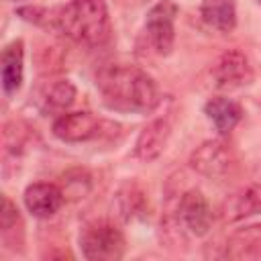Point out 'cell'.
Returning <instances> with one entry per match:
<instances>
[{"mask_svg":"<svg viewBox=\"0 0 261 261\" xmlns=\"http://www.w3.org/2000/svg\"><path fill=\"white\" fill-rule=\"evenodd\" d=\"M96 88L106 108L116 112H151L161 102L157 82L141 67L108 63L96 71Z\"/></svg>","mask_w":261,"mask_h":261,"instance_id":"obj_1","label":"cell"},{"mask_svg":"<svg viewBox=\"0 0 261 261\" xmlns=\"http://www.w3.org/2000/svg\"><path fill=\"white\" fill-rule=\"evenodd\" d=\"M55 29L84 47H100L110 39V14L104 0H67L55 10Z\"/></svg>","mask_w":261,"mask_h":261,"instance_id":"obj_2","label":"cell"},{"mask_svg":"<svg viewBox=\"0 0 261 261\" xmlns=\"http://www.w3.org/2000/svg\"><path fill=\"white\" fill-rule=\"evenodd\" d=\"M77 245L88 261H118L126 251L122 230L106 218L86 222L77 234Z\"/></svg>","mask_w":261,"mask_h":261,"instance_id":"obj_3","label":"cell"},{"mask_svg":"<svg viewBox=\"0 0 261 261\" xmlns=\"http://www.w3.org/2000/svg\"><path fill=\"white\" fill-rule=\"evenodd\" d=\"M179 8L173 0L155 2L145 16V35L157 55H169L175 43V16Z\"/></svg>","mask_w":261,"mask_h":261,"instance_id":"obj_4","label":"cell"},{"mask_svg":"<svg viewBox=\"0 0 261 261\" xmlns=\"http://www.w3.org/2000/svg\"><path fill=\"white\" fill-rule=\"evenodd\" d=\"M190 167L206 177H224L237 167V153L226 141L210 139L190 155Z\"/></svg>","mask_w":261,"mask_h":261,"instance_id":"obj_5","label":"cell"},{"mask_svg":"<svg viewBox=\"0 0 261 261\" xmlns=\"http://www.w3.org/2000/svg\"><path fill=\"white\" fill-rule=\"evenodd\" d=\"M212 82L220 90H237L253 82V67L249 57L239 49H228L212 63Z\"/></svg>","mask_w":261,"mask_h":261,"instance_id":"obj_6","label":"cell"},{"mask_svg":"<svg viewBox=\"0 0 261 261\" xmlns=\"http://www.w3.org/2000/svg\"><path fill=\"white\" fill-rule=\"evenodd\" d=\"M177 222L194 237H204L212 228V206L208 204L206 196L200 190H188L179 196L175 206Z\"/></svg>","mask_w":261,"mask_h":261,"instance_id":"obj_7","label":"cell"},{"mask_svg":"<svg viewBox=\"0 0 261 261\" xmlns=\"http://www.w3.org/2000/svg\"><path fill=\"white\" fill-rule=\"evenodd\" d=\"M98 130H100V120L92 112H86V110L63 112L51 124L53 137L63 141V143L90 141V139H94L98 135Z\"/></svg>","mask_w":261,"mask_h":261,"instance_id":"obj_8","label":"cell"},{"mask_svg":"<svg viewBox=\"0 0 261 261\" xmlns=\"http://www.w3.org/2000/svg\"><path fill=\"white\" fill-rule=\"evenodd\" d=\"M24 80V43L22 39H12L4 45L0 53V82L6 98L14 96Z\"/></svg>","mask_w":261,"mask_h":261,"instance_id":"obj_9","label":"cell"},{"mask_svg":"<svg viewBox=\"0 0 261 261\" xmlns=\"http://www.w3.org/2000/svg\"><path fill=\"white\" fill-rule=\"evenodd\" d=\"M63 190L55 184L49 181H35L27 186L22 194L24 208L35 216V218H49L53 216L61 206H63Z\"/></svg>","mask_w":261,"mask_h":261,"instance_id":"obj_10","label":"cell"},{"mask_svg":"<svg viewBox=\"0 0 261 261\" xmlns=\"http://www.w3.org/2000/svg\"><path fill=\"white\" fill-rule=\"evenodd\" d=\"M171 137V124L167 118L159 116L155 120H151L147 126H143V130L137 137L135 143V155L141 161H155L163 149L167 147V141Z\"/></svg>","mask_w":261,"mask_h":261,"instance_id":"obj_11","label":"cell"},{"mask_svg":"<svg viewBox=\"0 0 261 261\" xmlns=\"http://www.w3.org/2000/svg\"><path fill=\"white\" fill-rule=\"evenodd\" d=\"M259 212H261V181L237 190L222 204V218L226 222H239Z\"/></svg>","mask_w":261,"mask_h":261,"instance_id":"obj_12","label":"cell"},{"mask_svg":"<svg viewBox=\"0 0 261 261\" xmlns=\"http://www.w3.org/2000/svg\"><path fill=\"white\" fill-rule=\"evenodd\" d=\"M222 257L226 259H257L261 257V224H251L234 230L226 243Z\"/></svg>","mask_w":261,"mask_h":261,"instance_id":"obj_13","label":"cell"},{"mask_svg":"<svg viewBox=\"0 0 261 261\" xmlns=\"http://www.w3.org/2000/svg\"><path fill=\"white\" fill-rule=\"evenodd\" d=\"M204 114L206 118L214 124L218 135H228L243 118V108L239 102L224 98V96H214L204 104Z\"/></svg>","mask_w":261,"mask_h":261,"instance_id":"obj_14","label":"cell"},{"mask_svg":"<svg viewBox=\"0 0 261 261\" xmlns=\"http://www.w3.org/2000/svg\"><path fill=\"white\" fill-rule=\"evenodd\" d=\"M75 86L71 80H55L47 84L39 94V108L45 114H63L75 102Z\"/></svg>","mask_w":261,"mask_h":261,"instance_id":"obj_15","label":"cell"},{"mask_svg":"<svg viewBox=\"0 0 261 261\" xmlns=\"http://www.w3.org/2000/svg\"><path fill=\"white\" fill-rule=\"evenodd\" d=\"M200 16L210 29L218 33H230L237 27V2L234 0H202Z\"/></svg>","mask_w":261,"mask_h":261,"instance_id":"obj_16","label":"cell"},{"mask_svg":"<svg viewBox=\"0 0 261 261\" xmlns=\"http://www.w3.org/2000/svg\"><path fill=\"white\" fill-rule=\"evenodd\" d=\"M116 208L118 214L124 220H133L137 216H145L147 210V198L143 194V190L137 184H126L120 188V192L116 194Z\"/></svg>","mask_w":261,"mask_h":261,"instance_id":"obj_17","label":"cell"},{"mask_svg":"<svg viewBox=\"0 0 261 261\" xmlns=\"http://www.w3.org/2000/svg\"><path fill=\"white\" fill-rule=\"evenodd\" d=\"M61 181H63V196H69V198H84L90 188H92V181H90V175L88 171L84 169H69L61 175Z\"/></svg>","mask_w":261,"mask_h":261,"instance_id":"obj_18","label":"cell"},{"mask_svg":"<svg viewBox=\"0 0 261 261\" xmlns=\"http://www.w3.org/2000/svg\"><path fill=\"white\" fill-rule=\"evenodd\" d=\"M16 14L27 20V22H35V24H51L55 27V10L49 12L43 6H20L16 8Z\"/></svg>","mask_w":261,"mask_h":261,"instance_id":"obj_19","label":"cell"},{"mask_svg":"<svg viewBox=\"0 0 261 261\" xmlns=\"http://www.w3.org/2000/svg\"><path fill=\"white\" fill-rule=\"evenodd\" d=\"M0 226H2V234L6 237L10 230H14L16 226H20V214L16 204L8 198L2 196V212H0Z\"/></svg>","mask_w":261,"mask_h":261,"instance_id":"obj_20","label":"cell"},{"mask_svg":"<svg viewBox=\"0 0 261 261\" xmlns=\"http://www.w3.org/2000/svg\"><path fill=\"white\" fill-rule=\"evenodd\" d=\"M10 2H18V0H10Z\"/></svg>","mask_w":261,"mask_h":261,"instance_id":"obj_21","label":"cell"}]
</instances>
